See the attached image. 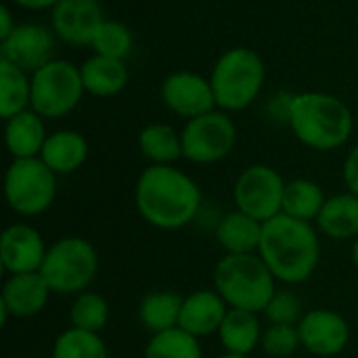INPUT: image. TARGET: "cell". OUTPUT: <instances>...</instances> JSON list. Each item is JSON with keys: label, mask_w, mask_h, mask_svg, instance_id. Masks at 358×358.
<instances>
[{"label": "cell", "mask_w": 358, "mask_h": 358, "mask_svg": "<svg viewBox=\"0 0 358 358\" xmlns=\"http://www.w3.org/2000/svg\"><path fill=\"white\" fill-rule=\"evenodd\" d=\"M199 185L176 166H147L134 187V203L147 224L159 231H180L199 214Z\"/></svg>", "instance_id": "obj_1"}, {"label": "cell", "mask_w": 358, "mask_h": 358, "mask_svg": "<svg viewBox=\"0 0 358 358\" xmlns=\"http://www.w3.org/2000/svg\"><path fill=\"white\" fill-rule=\"evenodd\" d=\"M258 256L285 285L308 281L321 260L319 233L310 222L279 214L264 222Z\"/></svg>", "instance_id": "obj_2"}, {"label": "cell", "mask_w": 358, "mask_h": 358, "mask_svg": "<svg viewBox=\"0 0 358 358\" xmlns=\"http://www.w3.org/2000/svg\"><path fill=\"white\" fill-rule=\"evenodd\" d=\"M287 126L304 147L315 151H334L350 141L357 120L352 109L340 96L306 90L294 94Z\"/></svg>", "instance_id": "obj_3"}, {"label": "cell", "mask_w": 358, "mask_h": 358, "mask_svg": "<svg viewBox=\"0 0 358 358\" xmlns=\"http://www.w3.org/2000/svg\"><path fill=\"white\" fill-rule=\"evenodd\" d=\"M208 78L216 109L237 113L260 96L266 82V65L254 48L233 46L216 59Z\"/></svg>", "instance_id": "obj_4"}, {"label": "cell", "mask_w": 358, "mask_h": 358, "mask_svg": "<svg viewBox=\"0 0 358 358\" xmlns=\"http://www.w3.org/2000/svg\"><path fill=\"white\" fill-rule=\"evenodd\" d=\"M275 281L277 279L258 254H224L214 268V289L229 308H241L256 315L264 313L277 292Z\"/></svg>", "instance_id": "obj_5"}, {"label": "cell", "mask_w": 358, "mask_h": 358, "mask_svg": "<svg viewBox=\"0 0 358 358\" xmlns=\"http://www.w3.org/2000/svg\"><path fill=\"white\" fill-rule=\"evenodd\" d=\"M96 273L99 254L84 237H63L55 241L40 268L50 292L59 296H78L86 292Z\"/></svg>", "instance_id": "obj_6"}, {"label": "cell", "mask_w": 358, "mask_h": 358, "mask_svg": "<svg viewBox=\"0 0 358 358\" xmlns=\"http://www.w3.org/2000/svg\"><path fill=\"white\" fill-rule=\"evenodd\" d=\"M80 65L52 59L31 73V109L44 120L67 117L84 99Z\"/></svg>", "instance_id": "obj_7"}, {"label": "cell", "mask_w": 358, "mask_h": 358, "mask_svg": "<svg viewBox=\"0 0 358 358\" xmlns=\"http://www.w3.org/2000/svg\"><path fill=\"white\" fill-rule=\"evenodd\" d=\"M8 208L25 218L44 214L57 197V174L40 159H13L4 174Z\"/></svg>", "instance_id": "obj_8"}, {"label": "cell", "mask_w": 358, "mask_h": 358, "mask_svg": "<svg viewBox=\"0 0 358 358\" xmlns=\"http://www.w3.org/2000/svg\"><path fill=\"white\" fill-rule=\"evenodd\" d=\"M182 157L191 164L210 166L222 162L237 143V126L231 113L214 109L206 115L185 122L180 130Z\"/></svg>", "instance_id": "obj_9"}, {"label": "cell", "mask_w": 358, "mask_h": 358, "mask_svg": "<svg viewBox=\"0 0 358 358\" xmlns=\"http://www.w3.org/2000/svg\"><path fill=\"white\" fill-rule=\"evenodd\" d=\"M283 176L264 164H254L245 168L233 187V199L237 210L250 214L252 218L266 222L283 212Z\"/></svg>", "instance_id": "obj_10"}, {"label": "cell", "mask_w": 358, "mask_h": 358, "mask_svg": "<svg viewBox=\"0 0 358 358\" xmlns=\"http://www.w3.org/2000/svg\"><path fill=\"white\" fill-rule=\"evenodd\" d=\"M159 99L174 115L182 117L185 122L216 109L210 78L189 69L168 73L159 86Z\"/></svg>", "instance_id": "obj_11"}, {"label": "cell", "mask_w": 358, "mask_h": 358, "mask_svg": "<svg viewBox=\"0 0 358 358\" xmlns=\"http://www.w3.org/2000/svg\"><path fill=\"white\" fill-rule=\"evenodd\" d=\"M57 36L52 27L40 21H23L15 31L0 42V59L34 73L42 65L55 59Z\"/></svg>", "instance_id": "obj_12"}, {"label": "cell", "mask_w": 358, "mask_h": 358, "mask_svg": "<svg viewBox=\"0 0 358 358\" xmlns=\"http://www.w3.org/2000/svg\"><path fill=\"white\" fill-rule=\"evenodd\" d=\"M302 348L319 358L338 357L350 342L348 321L329 308H315L304 313L298 323Z\"/></svg>", "instance_id": "obj_13"}, {"label": "cell", "mask_w": 358, "mask_h": 358, "mask_svg": "<svg viewBox=\"0 0 358 358\" xmlns=\"http://www.w3.org/2000/svg\"><path fill=\"white\" fill-rule=\"evenodd\" d=\"M105 19L99 0H59L50 10V27L55 36L73 48L90 46Z\"/></svg>", "instance_id": "obj_14"}, {"label": "cell", "mask_w": 358, "mask_h": 358, "mask_svg": "<svg viewBox=\"0 0 358 358\" xmlns=\"http://www.w3.org/2000/svg\"><path fill=\"white\" fill-rule=\"evenodd\" d=\"M50 287L40 273L8 275L0 294V321L6 325L10 317L29 319L40 315L50 298Z\"/></svg>", "instance_id": "obj_15"}, {"label": "cell", "mask_w": 358, "mask_h": 358, "mask_svg": "<svg viewBox=\"0 0 358 358\" xmlns=\"http://www.w3.org/2000/svg\"><path fill=\"white\" fill-rule=\"evenodd\" d=\"M48 248L42 235L29 224H10L0 239V262L8 275L40 273Z\"/></svg>", "instance_id": "obj_16"}, {"label": "cell", "mask_w": 358, "mask_h": 358, "mask_svg": "<svg viewBox=\"0 0 358 358\" xmlns=\"http://www.w3.org/2000/svg\"><path fill=\"white\" fill-rule=\"evenodd\" d=\"M229 313V304L216 289H199L185 298L178 327L201 340L218 334L224 317Z\"/></svg>", "instance_id": "obj_17"}, {"label": "cell", "mask_w": 358, "mask_h": 358, "mask_svg": "<svg viewBox=\"0 0 358 358\" xmlns=\"http://www.w3.org/2000/svg\"><path fill=\"white\" fill-rule=\"evenodd\" d=\"M46 120L34 109H25L4 120V143L13 159L40 157L42 147L48 138Z\"/></svg>", "instance_id": "obj_18"}, {"label": "cell", "mask_w": 358, "mask_h": 358, "mask_svg": "<svg viewBox=\"0 0 358 358\" xmlns=\"http://www.w3.org/2000/svg\"><path fill=\"white\" fill-rule=\"evenodd\" d=\"M80 73L86 94L96 99L117 96L128 86V78H130L126 61L94 55V52L80 65Z\"/></svg>", "instance_id": "obj_19"}, {"label": "cell", "mask_w": 358, "mask_h": 358, "mask_svg": "<svg viewBox=\"0 0 358 358\" xmlns=\"http://www.w3.org/2000/svg\"><path fill=\"white\" fill-rule=\"evenodd\" d=\"M40 159L59 176L80 170L88 159V141L78 130H55L48 134Z\"/></svg>", "instance_id": "obj_20"}, {"label": "cell", "mask_w": 358, "mask_h": 358, "mask_svg": "<svg viewBox=\"0 0 358 358\" xmlns=\"http://www.w3.org/2000/svg\"><path fill=\"white\" fill-rule=\"evenodd\" d=\"M264 222L252 218L241 210H233L222 216L216 227V241L224 250V254L243 256V254H258L260 239H262Z\"/></svg>", "instance_id": "obj_21"}, {"label": "cell", "mask_w": 358, "mask_h": 358, "mask_svg": "<svg viewBox=\"0 0 358 358\" xmlns=\"http://www.w3.org/2000/svg\"><path fill=\"white\" fill-rule=\"evenodd\" d=\"M315 222H317V229L329 239L355 241L358 237V195L346 191V193L327 197Z\"/></svg>", "instance_id": "obj_22"}, {"label": "cell", "mask_w": 358, "mask_h": 358, "mask_svg": "<svg viewBox=\"0 0 358 358\" xmlns=\"http://www.w3.org/2000/svg\"><path fill=\"white\" fill-rule=\"evenodd\" d=\"M218 340L229 355L250 357L262 340V329L256 313L241 310V308H229L220 329Z\"/></svg>", "instance_id": "obj_23"}, {"label": "cell", "mask_w": 358, "mask_h": 358, "mask_svg": "<svg viewBox=\"0 0 358 358\" xmlns=\"http://www.w3.org/2000/svg\"><path fill=\"white\" fill-rule=\"evenodd\" d=\"M138 149L149 166H174L182 159V136L170 124L153 122L138 132Z\"/></svg>", "instance_id": "obj_24"}, {"label": "cell", "mask_w": 358, "mask_h": 358, "mask_svg": "<svg viewBox=\"0 0 358 358\" xmlns=\"http://www.w3.org/2000/svg\"><path fill=\"white\" fill-rule=\"evenodd\" d=\"M182 302L185 298L176 292H151L138 304V321L151 336L174 329L180 321Z\"/></svg>", "instance_id": "obj_25"}, {"label": "cell", "mask_w": 358, "mask_h": 358, "mask_svg": "<svg viewBox=\"0 0 358 358\" xmlns=\"http://www.w3.org/2000/svg\"><path fill=\"white\" fill-rule=\"evenodd\" d=\"M31 109V73L0 59V115L8 120Z\"/></svg>", "instance_id": "obj_26"}, {"label": "cell", "mask_w": 358, "mask_h": 358, "mask_svg": "<svg viewBox=\"0 0 358 358\" xmlns=\"http://www.w3.org/2000/svg\"><path fill=\"white\" fill-rule=\"evenodd\" d=\"M325 201L327 197L319 182L308 180V178H296L285 185L281 214L304 220V222H313L321 214Z\"/></svg>", "instance_id": "obj_27"}, {"label": "cell", "mask_w": 358, "mask_h": 358, "mask_svg": "<svg viewBox=\"0 0 358 358\" xmlns=\"http://www.w3.org/2000/svg\"><path fill=\"white\" fill-rule=\"evenodd\" d=\"M143 358H203V350L197 338L174 327L151 336Z\"/></svg>", "instance_id": "obj_28"}, {"label": "cell", "mask_w": 358, "mask_h": 358, "mask_svg": "<svg viewBox=\"0 0 358 358\" xmlns=\"http://www.w3.org/2000/svg\"><path fill=\"white\" fill-rule=\"evenodd\" d=\"M52 358H109V350L99 334L69 327L52 344Z\"/></svg>", "instance_id": "obj_29"}, {"label": "cell", "mask_w": 358, "mask_h": 358, "mask_svg": "<svg viewBox=\"0 0 358 358\" xmlns=\"http://www.w3.org/2000/svg\"><path fill=\"white\" fill-rule=\"evenodd\" d=\"M90 48L94 55L126 61L134 50V34L126 23L115 19H105L90 42Z\"/></svg>", "instance_id": "obj_30"}, {"label": "cell", "mask_w": 358, "mask_h": 358, "mask_svg": "<svg viewBox=\"0 0 358 358\" xmlns=\"http://www.w3.org/2000/svg\"><path fill=\"white\" fill-rule=\"evenodd\" d=\"M109 321V304L96 292H82L69 308V323L76 329L101 334Z\"/></svg>", "instance_id": "obj_31"}, {"label": "cell", "mask_w": 358, "mask_h": 358, "mask_svg": "<svg viewBox=\"0 0 358 358\" xmlns=\"http://www.w3.org/2000/svg\"><path fill=\"white\" fill-rule=\"evenodd\" d=\"M260 348L273 358H289L302 348L298 325H271L262 331Z\"/></svg>", "instance_id": "obj_32"}, {"label": "cell", "mask_w": 358, "mask_h": 358, "mask_svg": "<svg viewBox=\"0 0 358 358\" xmlns=\"http://www.w3.org/2000/svg\"><path fill=\"white\" fill-rule=\"evenodd\" d=\"M271 325H298L304 317L302 300L292 289H277L264 308Z\"/></svg>", "instance_id": "obj_33"}, {"label": "cell", "mask_w": 358, "mask_h": 358, "mask_svg": "<svg viewBox=\"0 0 358 358\" xmlns=\"http://www.w3.org/2000/svg\"><path fill=\"white\" fill-rule=\"evenodd\" d=\"M292 101H294V94L289 92H277L271 96L266 109H268V115L275 120V122H281V124H287L289 122V111H292Z\"/></svg>", "instance_id": "obj_34"}, {"label": "cell", "mask_w": 358, "mask_h": 358, "mask_svg": "<svg viewBox=\"0 0 358 358\" xmlns=\"http://www.w3.org/2000/svg\"><path fill=\"white\" fill-rule=\"evenodd\" d=\"M342 174H344V185H346V189H348L350 193L358 195V145H355V147L350 149V153L346 155Z\"/></svg>", "instance_id": "obj_35"}, {"label": "cell", "mask_w": 358, "mask_h": 358, "mask_svg": "<svg viewBox=\"0 0 358 358\" xmlns=\"http://www.w3.org/2000/svg\"><path fill=\"white\" fill-rule=\"evenodd\" d=\"M17 25H19V21L13 17L10 6L2 4V6H0V42H2L4 38H8V36L15 31Z\"/></svg>", "instance_id": "obj_36"}, {"label": "cell", "mask_w": 358, "mask_h": 358, "mask_svg": "<svg viewBox=\"0 0 358 358\" xmlns=\"http://www.w3.org/2000/svg\"><path fill=\"white\" fill-rule=\"evenodd\" d=\"M17 8L23 10H52L59 0H10Z\"/></svg>", "instance_id": "obj_37"}, {"label": "cell", "mask_w": 358, "mask_h": 358, "mask_svg": "<svg viewBox=\"0 0 358 358\" xmlns=\"http://www.w3.org/2000/svg\"><path fill=\"white\" fill-rule=\"evenodd\" d=\"M352 262H355V266H357L358 271V237L355 239V243H352Z\"/></svg>", "instance_id": "obj_38"}, {"label": "cell", "mask_w": 358, "mask_h": 358, "mask_svg": "<svg viewBox=\"0 0 358 358\" xmlns=\"http://www.w3.org/2000/svg\"><path fill=\"white\" fill-rule=\"evenodd\" d=\"M218 358H250V357H239V355H229V352H224L222 357Z\"/></svg>", "instance_id": "obj_39"}, {"label": "cell", "mask_w": 358, "mask_h": 358, "mask_svg": "<svg viewBox=\"0 0 358 358\" xmlns=\"http://www.w3.org/2000/svg\"><path fill=\"white\" fill-rule=\"evenodd\" d=\"M355 120H357V130H358V109H357V113H355Z\"/></svg>", "instance_id": "obj_40"}]
</instances>
